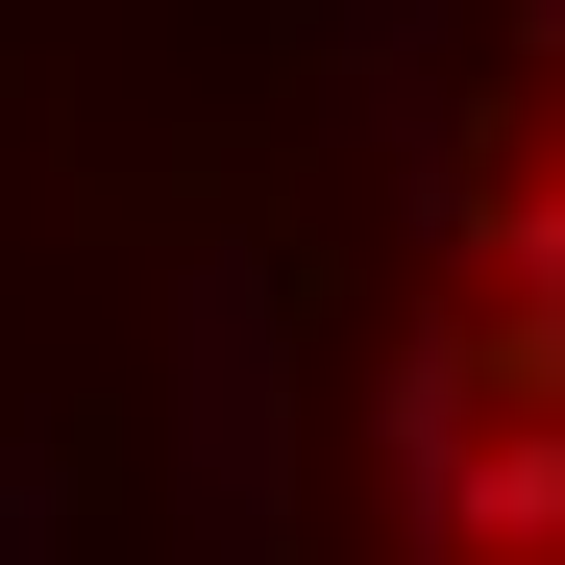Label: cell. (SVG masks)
I'll return each mask as SVG.
<instances>
[{"mask_svg": "<svg viewBox=\"0 0 565 565\" xmlns=\"http://www.w3.org/2000/svg\"><path fill=\"white\" fill-rule=\"evenodd\" d=\"M394 565H565V0H443L394 246Z\"/></svg>", "mask_w": 565, "mask_h": 565, "instance_id": "obj_1", "label": "cell"}]
</instances>
